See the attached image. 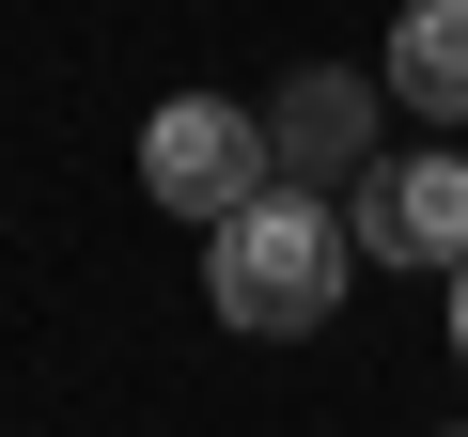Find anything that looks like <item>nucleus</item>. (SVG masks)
Returning a JSON list of instances; mask_svg holds the SVG:
<instances>
[{
    "mask_svg": "<svg viewBox=\"0 0 468 437\" xmlns=\"http://www.w3.org/2000/svg\"><path fill=\"white\" fill-rule=\"evenodd\" d=\"M344 235L375 266H468V156H375L344 187Z\"/></svg>",
    "mask_w": 468,
    "mask_h": 437,
    "instance_id": "7ed1b4c3",
    "label": "nucleus"
},
{
    "mask_svg": "<svg viewBox=\"0 0 468 437\" xmlns=\"http://www.w3.org/2000/svg\"><path fill=\"white\" fill-rule=\"evenodd\" d=\"M344 250L359 235H344L313 187H250L234 218H203V313L250 328V344H297V328L344 313Z\"/></svg>",
    "mask_w": 468,
    "mask_h": 437,
    "instance_id": "f257e3e1",
    "label": "nucleus"
},
{
    "mask_svg": "<svg viewBox=\"0 0 468 437\" xmlns=\"http://www.w3.org/2000/svg\"><path fill=\"white\" fill-rule=\"evenodd\" d=\"M390 110L468 125V0H406V32H390Z\"/></svg>",
    "mask_w": 468,
    "mask_h": 437,
    "instance_id": "39448f33",
    "label": "nucleus"
},
{
    "mask_svg": "<svg viewBox=\"0 0 468 437\" xmlns=\"http://www.w3.org/2000/svg\"><path fill=\"white\" fill-rule=\"evenodd\" d=\"M141 187H156L172 218H234L250 187H282L266 110H234V94H172V110L141 125Z\"/></svg>",
    "mask_w": 468,
    "mask_h": 437,
    "instance_id": "f03ea898",
    "label": "nucleus"
},
{
    "mask_svg": "<svg viewBox=\"0 0 468 437\" xmlns=\"http://www.w3.org/2000/svg\"><path fill=\"white\" fill-rule=\"evenodd\" d=\"M452 359H468V266H452Z\"/></svg>",
    "mask_w": 468,
    "mask_h": 437,
    "instance_id": "423d86ee",
    "label": "nucleus"
},
{
    "mask_svg": "<svg viewBox=\"0 0 468 437\" xmlns=\"http://www.w3.org/2000/svg\"><path fill=\"white\" fill-rule=\"evenodd\" d=\"M375 79H344V63H313V79H282L266 94V156H282V187H359L375 172Z\"/></svg>",
    "mask_w": 468,
    "mask_h": 437,
    "instance_id": "20e7f679",
    "label": "nucleus"
}]
</instances>
